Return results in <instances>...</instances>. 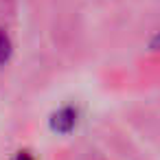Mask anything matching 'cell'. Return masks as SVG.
Returning a JSON list of instances; mask_svg holds the SVG:
<instances>
[{
  "label": "cell",
  "mask_w": 160,
  "mask_h": 160,
  "mask_svg": "<svg viewBox=\"0 0 160 160\" xmlns=\"http://www.w3.org/2000/svg\"><path fill=\"white\" fill-rule=\"evenodd\" d=\"M75 125H77V112H75L72 108H62V110H57V112L53 114V118H51V127H53L55 132H59V134L72 132Z\"/></svg>",
  "instance_id": "1"
},
{
  "label": "cell",
  "mask_w": 160,
  "mask_h": 160,
  "mask_svg": "<svg viewBox=\"0 0 160 160\" xmlns=\"http://www.w3.org/2000/svg\"><path fill=\"white\" fill-rule=\"evenodd\" d=\"M9 57H11V40L2 29H0V66L7 64Z\"/></svg>",
  "instance_id": "2"
},
{
  "label": "cell",
  "mask_w": 160,
  "mask_h": 160,
  "mask_svg": "<svg viewBox=\"0 0 160 160\" xmlns=\"http://www.w3.org/2000/svg\"><path fill=\"white\" fill-rule=\"evenodd\" d=\"M16 160H33V158H31V156H29V153H20V156H18V158H16Z\"/></svg>",
  "instance_id": "3"
}]
</instances>
